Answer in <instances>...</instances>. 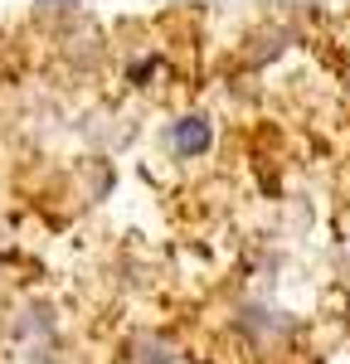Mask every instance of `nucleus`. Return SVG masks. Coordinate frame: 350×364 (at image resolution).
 I'll return each mask as SVG.
<instances>
[{
    "instance_id": "f257e3e1",
    "label": "nucleus",
    "mask_w": 350,
    "mask_h": 364,
    "mask_svg": "<svg viewBox=\"0 0 350 364\" xmlns=\"http://www.w3.org/2000/svg\"><path fill=\"white\" fill-rule=\"evenodd\" d=\"M180 146H195V151L204 146V127L200 122H195V127H180Z\"/></svg>"
}]
</instances>
